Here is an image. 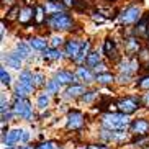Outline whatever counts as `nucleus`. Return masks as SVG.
Returning a JSON list of instances; mask_svg holds the SVG:
<instances>
[{
	"instance_id": "obj_49",
	"label": "nucleus",
	"mask_w": 149,
	"mask_h": 149,
	"mask_svg": "<svg viewBox=\"0 0 149 149\" xmlns=\"http://www.w3.org/2000/svg\"><path fill=\"white\" fill-rule=\"evenodd\" d=\"M49 2H54V0H49Z\"/></svg>"
},
{
	"instance_id": "obj_6",
	"label": "nucleus",
	"mask_w": 149,
	"mask_h": 149,
	"mask_svg": "<svg viewBox=\"0 0 149 149\" xmlns=\"http://www.w3.org/2000/svg\"><path fill=\"white\" fill-rule=\"evenodd\" d=\"M141 102L143 100H141L139 97H121V98L116 100V107H118L120 113L130 116L131 113H134L136 110L139 108Z\"/></svg>"
},
{
	"instance_id": "obj_31",
	"label": "nucleus",
	"mask_w": 149,
	"mask_h": 149,
	"mask_svg": "<svg viewBox=\"0 0 149 149\" xmlns=\"http://www.w3.org/2000/svg\"><path fill=\"white\" fill-rule=\"evenodd\" d=\"M0 79H2V85H7V87H8L10 84H12V77H10V74L7 72L5 66L0 67Z\"/></svg>"
},
{
	"instance_id": "obj_15",
	"label": "nucleus",
	"mask_w": 149,
	"mask_h": 149,
	"mask_svg": "<svg viewBox=\"0 0 149 149\" xmlns=\"http://www.w3.org/2000/svg\"><path fill=\"white\" fill-rule=\"evenodd\" d=\"M18 84H22L25 88H28L30 92H33L35 90V82H33V72L28 69H23L22 72H20V75H18Z\"/></svg>"
},
{
	"instance_id": "obj_33",
	"label": "nucleus",
	"mask_w": 149,
	"mask_h": 149,
	"mask_svg": "<svg viewBox=\"0 0 149 149\" xmlns=\"http://www.w3.org/2000/svg\"><path fill=\"white\" fill-rule=\"evenodd\" d=\"M44 75L41 74V72H33V82H35V87H43V85H46V82H44Z\"/></svg>"
},
{
	"instance_id": "obj_36",
	"label": "nucleus",
	"mask_w": 149,
	"mask_h": 149,
	"mask_svg": "<svg viewBox=\"0 0 149 149\" xmlns=\"http://www.w3.org/2000/svg\"><path fill=\"white\" fill-rule=\"evenodd\" d=\"M131 79H133L131 74H118V77H116V80H118L120 84H128Z\"/></svg>"
},
{
	"instance_id": "obj_43",
	"label": "nucleus",
	"mask_w": 149,
	"mask_h": 149,
	"mask_svg": "<svg viewBox=\"0 0 149 149\" xmlns=\"http://www.w3.org/2000/svg\"><path fill=\"white\" fill-rule=\"evenodd\" d=\"M62 2H64L66 7H74L75 5V0H62Z\"/></svg>"
},
{
	"instance_id": "obj_34",
	"label": "nucleus",
	"mask_w": 149,
	"mask_h": 149,
	"mask_svg": "<svg viewBox=\"0 0 149 149\" xmlns=\"http://www.w3.org/2000/svg\"><path fill=\"white\" fill-rule=\"evenodd\" d=\"M95 97H97V92H95V90H88V92H85L82 97H80V100L85 102V103H90V102H92Z\"/></svg>"
},
{
	"instance_id": "obj_41",
	"label": "nucleus",
	"mask_w": 149,
	"mask_h": 149,
	"mask_svg": "<svg viewBox=\"0 0 149 149\" xmlns=\"http://www.w3.org/2000/svg\"><path fill=\"white\" fill-rule=\"evenodd\" d=\"M92 18L95 20V22H98V23H103L105 22V17H102L98 12H95V13H92Z\"/></svg>"
},
{
	"instance_id": "obj_40",
	"label": "nucleus",
	"mask_w": 149,
	"mask_h": 149,
	"mask_svg": "<svg viewBox=\"0 0 149 149\" xmlns=\"http://www.w3.org/2000/svg\"><path fill=\"white\" fill-rule=\"evenodd\" d=\"M36 149H54V143H51V141H46V143H41V144L35 146Z\"/></svg>"
},
{
	"instance_id": "obj_47",
	"label": "nucleus",
	"mask_w": 149,
	"mask_h": 149,
	"mask_svg": "<svg viewBox=\"0 0 149 149\" xmlns=\"http://www.w3.org/2000/svg\"><path fill=\"white\" fill-rule=\"evenodd\" d=\"M80 149H88V146H87V148H80Z\"/></svg>"
},
{
	"instance_id": "obj_51",
	"label": "nucleus",
	"mask_w": 149,
	"mask_h": 149,
	"mask_svg": "<svg viewBox=\"0 0 149 149\" xmlns=\"http://www.w3.org/2000/svg\"><path fill=\"white\" fill-rule=\"evenodd\" d=\"M3 2H5V0H3Z\"/></svg>"
},
{
	"instance_id": "obj_23",
	"label": "nucleus",
	"mask_w": 149,
	"mask_h": 149,
	"mask_svg": "<svg viewBox=\"0 0 149 149\" xmlns=\"http://www.w3.org/2000/svg\"><path fill=\"white\" fill-rule=\"evenodd\" d=\"M30 48L35 49V51H41V53H44L46 49H48V41L44 40V38H41V36H33V38H30Z\"/></svg>"
},
{
	"instance_id": "obj_5",
	"label": "nucleus",
	"mask_w": 149,
	"mask_h": 149,
	"mask_svg": "<svg viewBox=\"0 0 149 149\" xmlns=\"http://www.w3.org/2000/svg\"><path fill=\"white\" fill-rule=\"evenodd\" d=\"M141 17H143V15H141V8L136 7V5H131V7H126V8H123L121 12H120L118 22H120V25L128 26V25L138 23L141 20Z\"/></svg>"
},
{
	"instance_id": "obj_18",
	"label": "nucleus",
	"mask_w": 149,
	"mask_h": 149,
	"mask_svg": "<svg viewBox=\"0 0 149 149\" xmlns=\"http://www.w3.org/2000/svg\"><path fill=\"white\" fill-rule=\"evenodd\" d=\"M2 59H3V62L7 64L8 67H12V69H17L20 70V67L23 66V59L20 56H18L15 51H12V53H8L7 56H2Z\"/></svg>"
},
{
	"instance_id": "obj_1",
	"label": "nucleus",
	"mask_w": 149,
	"mask_h": 149,
	"mask_svg": "<svg viewBox=\"0 0 149 149\" xmlns=\"http://www.w3.org/2000/svg\"><path fill=\"white\" fill-rule=\"evenodd\" d=\"M102 128L110 130V131H126L131 126L130 116L123 113H103L100 120Z\"/></svg>"
},
{
	"instance_id": "obj_39",
	"label": "nucleus",
	"mask_w": 149,
	"mask_h": 149,
	"mask_svg": "<svg viewBox=\"0 0 149 149\" xmlns=\"http://www.w3.org/2000/svg\"><path fill=\"white\" fill-rule=\"evenodd\" d=\"M13 116H17V115L13 113V110H10V111H7V113H2V123L12 121V118H13Z\"/></svg>"
},
{
	"instance_id": "obj_46",
	"label": "nucleus",
	"mask_w": 149,
	"mask_h": 149,
	"mask_svg": "<svg viewBox=\"0 0 149 149\" xmlns=\"http://www.w3.org/2000/svg\"><path fill=\"white\" fill-rule=\"evenodd\" d=\"M54 149H64V148H61V146H54Z\"/></svg>"
},
{
	"instance_id": "obj_30",
	"label": "nucleus",
	"mask_w": 149,
	"mask_h": 149,
	"mask_svg": "<svg viewBox=\"0 0 149 149\" xmlns=\"http://www.w3.org/2000/svg\"><path fill=\"white\" fill-rule=\"evenodd\" d=\"M136 87H139L141 90H148L149 92V74L143 75V77H139V79L136 80Z\"/></svg>"
},
{
	"instance_id": "obj_11",
	"label": "nucleus",
	"mask_w": 149,
	"mask_h": 149,
	"mask_svg": "<svg viewBox=\"0 0 149 149\" xmlns=\"http://www.w3.org/2000/svg\"><path fill=\"white\" fill-rule=\"evenodd\" d=\"M80 48H82V41L75 40V38H70V40L66 41V46H64V54H66V57H69V59H72V61H74L75 57H77V54L80 53Z\"/></svg>"
},
{
	"instance_id": "obj_42",
	"label": "nucleus",
	"mask_w": 149,
	"mask_h": 149,
	"mask_svg": "<svg viewBox=\"0 0 149 149\" xmlns=\"http://www.w3.org/2000/svg\"><path fill=\"white\" fill-rule=\"evenodd\" d=\"M141 100H143V103H144V107H148V108H149V92H148V93H144Z\"/></svg>"
},
{
	"instance_id": "obj_14",
	"label": "nucleus",
	"mask_w": 149,
	"mask_h": 149,
	"mask_svg": "<svg viewBox=\"0 0 149 149\" xmlns=\"http://www.w3.org/2000/svg\"><path fill=\"white\" fill-rule=\"evenodd\" d=\"M103 54L108 57L110 61H116L118 59V48H116V43H115L111 38H107L103 41Z\"/></svg>"
},
{
	"instance_id": "obj_13",
	"label": "nucleus",
	"mask_w": 149,
	"mask_h": 149,
	"mask_svg": "<svg viewBox=\"0 0 149 149\" xmlns=\"http://www.w3.org/2000/svg\"><path fill=\"white\" fill-rule=\"evenodd\" d=\"M133 36H144L149 40V13H144L141 20L136 23V28L133 31Z\"/></svg>"
},
{
	"instance_id": "obj_16",
	"label": "nucleus",
	"mask_w": 149,
	"mask_h": 149,
	"mask_svg": "<svg viewBox=\"0 0 149 149\" xmlns=\"http://www.w3.org/2000/svg\"><path fill=\"white\" fill-rule=\"evenodd\" d=\"M54 79H56L57 82H61V84H72V85L77 82V77H75L74 72L66 70V69H59L57 70L56 74H54Z\"/></svg>"
},
{
	"instance_id": "obj_22",
	"label": "nucleus",
	"mask_w": 149,
	"mask_h": 149,
	"mask_svg": "<svg viewBox=\"0 0 149 149\" xmlns=\"http://www.w3.org/2000/svg\"><path fill=\"white\" fill-rule=\"evenodd\" d=\"M85 92H87L85 85H82V84H74V85H69V87H67L66 98H77V97L80 98Z\"/></svg>"
},
{
	"instance_id": "obj_19",
	"label": "nucleus",
	"mask_w": 149,
	"mask_h": 149,
	"mask_svg": "<svg viewBox=\"0 0 149 149\" xmlns=\"http://www.w3.org/2000/svg\"><path fill=\"white\" fill-rule=\"evenodd\" d=\"M35 13H36L35 7L26 5V7H23V8L20 10V15H18V22L22 23V25H28L31 20H35Z\"/></svg>"
},
{
	"instance_id": "obj_27",
	"label": "nucleus",
	"mask_w": 149,
	"mask_h": 149,
	"mask_svg": "<svg viewBox=\"0 0 149 149\" xmlns=\"http://www.w3.org/2000/svg\"><path fill=\"white\" fill-rule=\"evenodd\" d=\"M100 53L98 51H92V53L88 54V57H87V61H85V66L88 67V69H95L98 64H100Z\"/></svg>"
},
{
	"instance_id": "obj_3",
	"label": "nucleus",
	"mask_w": 149,
	"mask_h": 149,
	"mask_svg": "<svg viewBox=\"0 0 149 149\" xmlns=\"http://www.w3.org/2000/svg\"><path fill=\"white\" fill-rule=\"evenodd\" d=\"M12 110L13 113L20 118L26 120V121H33L35 120V111H33V105L28 98H18L13 97V103H12Z\"/></svg>"
},
{
	"instance_id": "obj_29",
	"label": "nucleus",
	"mask_w": 149,
	"mask_h": 149,
	"mask_svg": "<svg viewBox=\"0 0 149 149\" xmlns=\"http://www.w3.org/2000/svg\"><path fill=\"white\" fill-rule=\"evenodd\" d=\"M36 107H38V108L40 110H46L49 107V95L46 92H43V93H40V95H38V100H36Z\"/></svg>"
},
{
	"instance_id": "obj_32",
	"label": "nucleus",
	"mask_w": 149,
	"mask_h": 149,
	"mask_svg": "<svg viewBox=\"0 0 149 149\" xmlns=\"http://www.w3.org/2000/svg\"><path fill=\"white\" fill-rule=\"evenodd\" d=\"M35 10H36V13H35V22L38 23V25H41V23L44 22V17H43V15L46 13V12H44L43 5H36Z\"/></svg>"
},
{
	"instance_id": "obj_7",
	"label": "nucleus",
	"mask_w": 149,
	"mask_h": 149,
	"mask_svg": "<svg viewBox=\"0 0 149 149\" xmlns=\"http://www.w3.org/2000/svg\"><path fill=\"white\" fill-rule=\"evenodd\" d=\"M98 138L103 141V144L105 143H125L128 139V133L126 131H110V130H105V128H102L100 133H98Z\"/></svg>"
},
{
	"instance_id": "obj_25",
	"label": "nucleus",
	"mask_w": 149,
	"mask_h": 149,
	"mask_svg": "<svg viewBox=\"0 0 149 149\" xmlns=\"http://www.w3.org/2000/svg\"><path fill=\"white\" fill-rule=\"evenodd\" d=\"M62 87V84L61 82H57L56 79H49L48 82H46V85H44V92L48 93V95H56V93H59V90H61Z\"/></svg>"
},
{
	"instance_id": "obj_50",
	"label": "nucleus",
	"mask_w": 149,
	"mask_h": 149,
	"mask_svg": "<svg viewBox=\"0 0 149 149\" xmlns=\"http://www.w3.org/2000/svg\"><path fill=\"white\" fill-rule=\"evenodd\" d=\"M148 44H149V40H148Z\"/></svg>"
},
{
	"instance_id": "obj_48",
	"label": "nucleus",
	"mask_w": 149,
	"mask_h": 149,
	"mask_svg": "<svg viewBox=\"0 0 149 149\" xmlns=\"http://www.w3.org/2000/svg\"><path fill=\"white\" fill-rule=\"evenodd\" d=\"M108 2H115V0H108Z\"/></svg>"
},
{
	"instance_id": "obj_4",
	"label": "nucleus",
	"mask_w": 149,
	"mask_h": 149,
	"mask_svg": "<svg viewBox=\"0 0 149 149\" xmlns=\"http://www.w3.org/2000/svg\"><path fill=\"white\" fill-rule=\"evenodd\" d=\"M51 30H56V31H67L74 26V20L69 13H56V15H51V17L46 20Z\"/></svg>"
},
{
	"instance_id": "obj_38",
	"label": "nucleus",
	"mask_w": 149,
	"mask_h": 149,
	"mask_svg": "<svg viewBox=\"0 0 149 149\" xmlns=\"http://www.w3.org/2000/svg\"><path fill=\"white\" fill-rule=\"evenodd\" d=\"M0 111H2V113L10 111V103H8V100H5V95H2V107H0Z\"/></svg>"
},
{
	"instance_id": "obj_9",
	"label": "nucleus",
	"mask_w": 149,
	"mask_h": 149,
	"mask_svg": "<svg viewBox=\"0 0 149 149\" xmlns=\"http://www.w3.org/2000/svg\"><path fill=\"white\" fill-rule=\"evenodd\" d=\"M139 69V59L138 57H125L118 62V70L120 74H134L136 70Z\"/></svg>"
},
{
	"instance_id": "obj_26",
	"label": "nucleus",
	"mask_w": 149,
	"mask_h": 149,
	"mask_svg": "<svg viewBox=\"0 0 149 149\" xmlns=\"http://www.w3.org/2000/svg\"><path fill=\"white\" fill-rule=\"evenodd\" d=\"M13 51H15V53H17L20 57H22V59H28V57H30L31 48H30V44H26V43H23V41H20V43H17V46H15Z\"/></svg>"
},
{
	"instance_id": "obj_12",
	"label": "nucleus",
	"mask_w": 149,
	"mask_h": 149,
	"mask_svg": "<svg viewBox=\"0 0 149 149\" xmlns=\"http://www.w3.org/2000/svg\"><path fill=\"white\" fill-rule=\"evenodd\" d=\"M74 74H75V77H77V80H82V82H87V84L95 82V79H97L95 72H93L92 69H88L85 64H84V66H79V67H77Z\"/></svg>"
},
{
	"instance_id": "obj_35",
	"label": "nucleus",
	"mask_w": 149,
	"mask_h": 149,
	"mask_svg": "<svg viewBox=\"0 0 149 149\" xmlns=\"http://www.w3.org/2000/svg\"><path fill=\"white\" fill-rule=\"evenodd\" d=\"M49 43H51V48H56V49H59V46H61V44L64 43V40H62V36H53Z\"/></svg>"
},
{
	"instance_id": "obj_24",
	"label": "nucleus",
	"mask_w": 149,
	"mask_h": 149,
	"mask_svg": "<svg viewBox=\"0 0 149 149\" xmlns=\"http://www.w3.org/2000/svg\"><path fill=\"white\" fill-rule=\"evenodd\" d=\"M64 56H66V54L61 53V49H56V48H48L43 53L44 61H61Z\"/></svg>"
},
{
	"instance_id": "obj_44",
	"label": "nucleus",
	"mask_w": 149,
	"mask_h": 149,
	"mask_svg": "<svg viewBox=\"0 0 149 149\" xmlns=\"http://www.w3.org/2000/svg\"><path fill=\"white\" fill-rule=\"evenodd\" d=\"M0 33H2V41L5 40V25H2V28H0Z\"/></svg>"
},
{
	"instance_id": "obj_37",
	"label": "nucleus",
	"mask_w": 149,
	"mask_h": 149,
	"mask_svg": "<svg viewBox=\"0 0 149 149\" xmlns=\"http://www.w3.org/2000/svg\"><path fill=\"white\" fill-rule=\"evenodd\" d=\"M138 59H139V61H149V49L148 48L141 49L139 54H138Z\"/></svg>"
},
{
	"instance_id": "obj_8",
	"label": "nucleus",
	"mask_w": 149,
	"mask_h": 149,
	"mask_svg": "<svg viewBox=\"0 0 149 149\" xmlns=\"http://www.w3.org/2000/svg\"><path fill=\"white\" fill-rule=\"evenodd\" d=\"M84 125H85V116H84L82 111L72 110V111L67 113V118H66V128L67 130L77 131V130H82Z\"/></svg>"
},
{
	"instance_id": "obj_21",
	"label": "nucleus",
	"mask_w": 149,
	"mask_h": 149,
	"mask_svg": "<svg viewBox=\"0 0 149 149\" xmlns=\"http://www.w3.org/2000/svg\"><path fill=\"white\" fill-rule=\"evenodd\" d=\"M43 8L48 15H56V13H64L67 7L64 3H59V2H46L43 5Z\"/></svg>"
},
{
	"instance_id": "obj_10",
	"label": "nucleus",
	"mask_w": 149,
	"mask_h": 149,
	"mask_svg": "<svg viewBox=\"0 0 149 149\" xmlns=\"http://www.w3.org/2000/svg\"><path fill=\"white\" fill-rule=\"evenodd\" d=\"M131 133L136 138H143V136H148L149 133V121L144 118H138L134 121H131V126H130Z\"/></svg>"
},
{
	"instance_id": "obj_45",
	"label": "nucleus",
	"mask_w": 149,
	"mask_h": 149,
	"mask_svg": "<svg viewBox=\"0 0 149 149\" xmlns=\"http://www.w3.org/2000/svg\"><path fill=\"white\" fill-rule=\"evenodd\" d=\"M18 149H36L33 146H18Z\"/></svg>"
},
{
	"instance_id": "obj_2",
	"label": "nucleus",
	"mask_w": 149,
	"mask_h": 149,
	"mask_svg": "<svg viewBox=\"0 0 149 149\" xmlns=\"http://www.w3.org/2000/svg\"><path fill=\"white\" fill-rule=\"evenodd\" d=\"M28 141H30V131L23 130V128H15V130H10L5 134H2V144L7 146V149L17 148V144L28 143Z\"/></svg>"
},
{
	"instance_id": "obj_28",
	"label": "nucleus",
	"mask_w": 149,
	"mask_h": 149,
	"mask_svg": "<svg viewBox=\"0 0 149 149\" xmlns=\"http://www.w3.org/2000/svg\"><path fill=\"white\" fill-rule=\"evenodd\" d=\"M115 77L113 74H110V72H105V74H100V75H97V79L95 82L97 84H100V85H108V84H113L115 82Z\"/></svg>"
},
{
	"instance_id": "obj_17",
	"label": "nucleus",
	"mask_w": 149,
	"mask_h": 149,
	"mask_svg": "<svg viewBox=\"0 0 149 149\" xmlns=\"http://www.w3.org/2000/svg\"><path fill=\"white\" fill-rule=\"evenodd\" d=\"M125 51L130 54V57L134 56V53H139L141 51V43L138 40V36H130L125 40Z\"/></svg>"
},
{
	"instance_id": "obj_20",
	"label": "nucleus",
	"mask_w": 149,
	"mask_h": 149,
	"mask_svg": "<svg viewBox=\"0 0 149 149\" xmlns=\"http://www.w3.org/2000/svg\"><path fill=\"white\" fill-rule=\"evenodd\" d=\"M90 48H92V43H90L88 40H84V41H82V48H80V53L77 54V57L74 59V62H75V64H79V66H82V62H85V61H87L88 54L92 53V51H90Z\"/></svg>"
}]
</instances>
